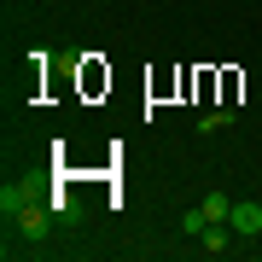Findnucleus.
I'll use <instances>...</instances> for the list:
<instances>
[{"mask_svg": "<svg viewBox=\"0 0 262 262\" xmlns=\"http://www.w3.org/2000/svg\"><path fill=\"white\" fill-rule=\"evenodd\" d=\"M227 122H233V105H215V111H204V117H198V134H222Z\"/></svg>", "mask_w": 262, "mask_h": 262, "instance_id": "obj_5", "label": "nucleus"}, {"mask_svg": "<svg viewBox=\"0 0 262 262\" xmlns=\"http://www.w3.org/2000/svg\"><path fill=\"white\" fill-rule=\"evenodd\" d=\"M53 222H58V215H53V198H47V192H41V198H29V204L12 215L18 239H47V233H53Z\"/></svg>", "mask_w": 262, "mask_h": 262, "instance_id": "obj_1", "label": "nucleus"}, {"mask_svg": "<svg viewBox=\"0 0 262 262\" xmlns=\"http://www.w3.org/2000/svg\"><path fill=\"white\" fill-rule=\"evenodd\" d=\"M53 215L58 222H82V204H76L70 192H53Z\"/></svg>", "mask_w": 262, "mask_h": 262, "instance_id": "obj_7", "label": "nucleus"}, {"mask_svg": "<svg viewBox=\"0 0 262 262\" xmlns=\"http://www.w3.org/2000/svg\"><path fill=\"white\" fill-rule=\"evenodd\" d=\"M181 227H187V233L198 239V233H204V227H210V215H204V210H187V215H181Z\"/></svg>", "mask_w": 262, "mask_h": 262, "instance_id": "obj_8", "label": "nucleus"}, {"mask_svg": "<svg viewBox=\"0 0 262 262\" xmlns=\"http://www.w3.org/2000/svg\"><path fill=\"white\" fill-rule=\"evenodd\" d=\"M233 227H227V222H210L204 227V233H198V251H204V256H227V251H233Z\"/></svg>", "mask_w": 262, "mask_h": 262, "instance_id": "obj_4", "label": "nucleus"}, {"mask_svg": "<svg viewBox=\"0 0 262 262\" xmlns=\"http://www.w3.org/2000/svg\"><path fill=\"white\" fill-rule=\"evenodd\" d=\"M227 227L251 245V239H262V204L256 198H233V210H227Z\"/></svg>", "mask_w": 262, "mask_h": 262, "instance_id": "obj_2", "label": "nucleus"}, {"mask_svg": "<svg viewBox=\"0 0 262 262\" xmlns=\"http://www.w3.org/2000/svg\"><path fill=\"white\" fill-rule=\"evenodd\" d=\"M29 198H41V187H35V181H6V187H0V215L12 222V215L29 204Z\"/></svg>", "mask_w": 262, "mask_h": 262, "instance_id": "obj_3", "label": "nucleus"}, {"mask_svg": "<svg viewBox=\"0 0 262 262\" xmlns=\"http://www.w3.org/2000/svg\"><path fill=\"white\" fill-rule=\"evenodd\" d=\"M198 210H204L210 222H227V210H233V198H227V192H210V198H198Z\"/></svg>", "mask_w": 262, "mask_h": 262, "instance_id": "obj_6", "label": "nucleus"}]
</instances>
